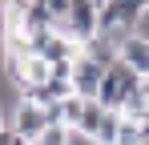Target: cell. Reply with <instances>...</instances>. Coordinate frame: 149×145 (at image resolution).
<instances>
[{
    "label": "cell",
    "mask_w": 149,
    "mask_h": 145,
    "mask_svg": "<svg viewBox=\"0 0 149 145\" xmlns=\"http://www.w3.org/2000/svg\"><path fill=\"white\" fill-rule=\"evenodd\" d=\"M8 129H12L20 141H40L45 129H49V117H45L40 105H32V101H24V97L16 93V109H12V117H8Z\"/></svg>",
    "instance_id": "obj_4"
},
{
    "label": "cell",
    "mask_w": 149,
    "mask_h": 145,
    "mask_svg": "<svg viewBox=\"0 0 149 145\" xmlns=\"http://www.w3.org/2000/svg\"><path fill=\"white\" fill-rule=\"evenodd\" d=\"M56 32H65L69 40H77V45L85 48L93 36H101V8L89 4V0H73L69 12L56 20Z\"/></svg>",
    "instance_id": "obj_2"
},
{
    "label": "cell",
    "mask_w": 149,
    "mask_h": 145,
    "mask_svg": "<svg viewBox=\"0 0 149 145\" xmlns=\"http://www.w3.org/2000/svg\"><path fill=\"white\" fill-rule=\"evenodd\" d=\"M40 141H45V145H69V141H73V129H65V125H49Z\"/></svg>",
    "instance_id": "obj_11"
},
{
    "label": "cell",
    "mask_w": 149,
    "mask_h": 145,
    "mask_svg": "<svg viewBox=\"0 0 149 145\" xmlns=\"http://www.w3.org/2000/svg\"><path fill=\"white\" fill-rule=\"evenodd\" d=\"M105 113H109V109L101 105L97 97H93V101H85V109H81V117H77V125H73V133H81V137H93Z\"/></svg>",
    "instance_id": "obj_8"
},
{
    "label": "cell",
    "mask_w": 149,
    "mask_h": 145,
    "mask_svg": "<svg viewBox=\"0 0 149 145\" xmlns=\"http://www.w3.org/2000/svg\"><path fill=\"white\" fill-rule=\"evenodd\" d=\"M141 145H149V141H141Z\"/></svg>",
    "instance_id": "obj_19"
},
{
    "label": "cell",
    "mask_w": 149,
    "mask_h": 145,
    "mask_svg": "<svg viewBox=\"0 0 149 145\" xmlns=\"http://www.w3.org/2000/svg\"><path fill=\"white\" fill-rule=\"evenodd\" d=\"M40 4H49V12L56 16V20H61V16L69 12V4H73V0H40Z\"/></svg>",
    "instance_id": "obj_12"
},
{
    "label": "cell",
    "mask_w": 149,
    "mask_h": 145,
    "mask_svg": "<svg viewBox=\"0 0 149 145\" xmlns=\"http://www.w3.org/2000/svg\"><path fill=\"white\" fill-rule=\"evenodd\" d=\"M117 61H125L137 77H149V36L145 32H129L117 40Z\"/></svg>",
    "instance_id": "obj_6"
},
{
    "label": "cell",
    "mask_w": 149,
    "mask_h": 145,
    "mask_svg": "<svg viewBox=\"0 0 149 145\" xmlns=\"http://www.w3.org/2000/svg\"><path fill=\"white\" fill-rule=\"evenodd\" d=\"M117 125H121V113H105L97 125V133L89 137L93 145H117Z\"/></svg>",
    "instance_id": "obj_9"
},
{
    "label": "cell",
    "mask_w": 149,
    "mask_h": 145,
    "mask_svg": "<svg viewBox=\"0 0 149 145\" xmlns=\"http://www.w3.org/2000/svg\"><path fill=\"white\" fill-rule=\"evenodd\" d=\"M81 52H85L89 61H97L101 69H113V65H117V40H113V36H105V32H101V36H93Z\"/></svg>",
    "instance_id": "obj_7"
},
{
    "label": "cell",
    "mask_w": 149,
    "mask_h": 145,
    "mask_svg": "<svg viewBox=\"0 0 149 145\" xmlns=\"http://www.w3.org/2000/svg\"><path fill=\"white\" fill-rule=\"evenodd\" d=\"M141 125H149V105H145V117H141Z\"/></svg>",
    "instance_id": "obj_16"
},
{
    "label": "cell",
    "mask_w": 149,
    "mask_h": 145,
    "mask_svg": "<svg viewBox=\"0 0 149 145\" xmlns=\"http://www.w3.org/2000/svg\"><path fill=\"white\" fill-rule=\"evenodd\" d=\"M89 4H97V8H105V4H109V0H89Z\"/></svg>",
    "instance_id": "obj_15"
},
{
    "label": "cell",
    "mask_w": 149,
    "mask_h": 145,
    "mask_svg": "<svg viewBox=\"0 0 149 145\" xmlns=\"http://www.w3.org/2000/svg\"><path fill=\"white\" fill-rule=\"evenodd\" d=\"M101 81H105V69L81 52V56L73 61V77H69L73 93H77V97H85V101H93V97H97V89H101Z\"/></svg>",
    "instance_id": "obj_5"
},
{
    "label": "cell",
    "mask_w": 149,
    "mask_h": 145,
    "mask_svg": "<svg viewBox=\"0 0 149 145\" xmlns=\"http://www.w3.org/2000/svg\"><path fill=\"white\" fill-rule=\"evenodd\" d=\"M145 137H141V121H125L117 125V145H141Z\"/></svg>",
    "instance_id": "obj_10"
},
{
    "label": "cell",
    "mask_w": 149,
    "mask_h": 145,
    "mask_svg": "<svg viewBox=\"0 0 149 145\" xmlns=\"http://www.w3.org/2000/svg\"><path fill=\"white\" fill-rule=\"evenodd\" d=\"M145 93H149V77H145Z\"/></svg>",
    "instance_id": "obj_18"
},
{
    "label": "cell",
    "mask_w": 149,
    "mask_h": 145,
    "mask_svg": "<svg viewBox=\"0 0 149 145\" xmlns=\"http://www.w3.org/2000/svg\"><path fill=\"white\" fill-rule=\"evenodd\" d=\"M4 77H8L16 89L45 85V81H49V61L36 56L32 48H24V52H4Z\"/></svg>",
    "instance_id": "obj_3"
},
{
    "label": "cell",
    "mask_w": 149,
    "mask_h": 145,
    "mask_svg": "<svg viewBox=\"0 0 149 145\" xmlns=\"http://www.w3.org/2000/svg\"><path fill=\"white\" fill-rule=\"evenodd\" d=\"M0 145H16V133H12V129H4V133H0Z\"/></svg>",
    "instance_id": "obj_13"
},
{
    "label": "cell",
    "mask_w": 149,
    "mask_h": 145,
    "mask_svg": "<svg viewBox=\"0 0 149 145\" xmlns=\"http://www.w3.org/2000/svg\"><path fill=\"white\" fill-rule=\"evenodd\" d=\"M0 16H4V0H0Z\"/></svg>",
    "instance_id": "obj_17"
},
{
    "label": "cell",
    "mask_w": 149,
    "mask_h": 145,
    "mask_svg": "<svg viewBox=\"0 0 149 145\" xmlns=\"http://www.w3.org/2000/svg\"><path fill=\"white\" fill-rule=\"evenodd\" d=\"M4 129H8V117H4V109H0V133H4Z\"/></svg>",
    "instance_id": "obj_14"
},
{
    "label": "cell",
    "mask_w": 149,
    "mask_h": 145,
    "mask_svg": "<svg viewBox=\"0 0 149 145\" xmlns=\"http://www.w3.org/2000/svg\"><path fill=\"white\" fill-rule=\"evenodd\" d=\"M141 85H145V77H137L125 61H117L113 69H105V81H101V89H97V101L109 109V113H121L125 101L137 93Z\"/></svg>",
    "instance_id": "obj_1"
}]
</instances>
